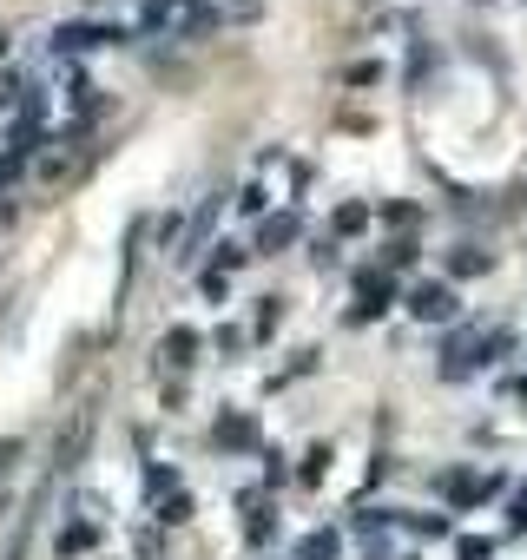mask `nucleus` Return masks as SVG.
<instances>
[{"instance_id": "nucleus-4", "label": "nucleus", "mask_w": 527, "mask_h": 560, "mask_svg": "<svg viewBox=\"0 0 527 560\" xmlns=\"http://www.w3.org/2000/svg\"><path fill=\"white\" fill-rule=\"evenodd\" d=\"M277 323H284V310H277V297H264V304H257V336H271Z\"/></svg>"}, {"instance_id": "nucleus-6", "label": "nucleus", "mask_w": 527, "mask_h": 560, "mask_svg": "<svg viewBox=\"0 0 527 560\" xmlns=\"http://www.w3.org/2000/svg\"><path fill=\"white\" fill-rule=\"evenodd\" d=\"M363 224H369L363 205H343V211H336V231H363Z\"/></svg>"}, {"instance_id": "nucleus-12", "label": "nucleus", "mask_w": 527, "mask_h": 560, "mask_svg": "<svg viewBox=\"0 0 527 560\" xmlns=\"http://www.w3.org/2000/svg\"><path fill=\"white\" fill-rule=\"evenodd\" d=\"M396 560H409V554H396Z\"/></svg>"}, {"instance_id": "nucleus-9", "label": "nucleus", "mask_w": 527, "mask_h": 560, "mask_svg": "<svg viewBox=\"0 0 527 560\" xmlns=\"http://www.w3.org/2000/svg\"><path fill=\"white\" fill-rule=\"evenodd\" d=\"M145 481H152V495H159V488H165V495H178V475H172V468H152Z\"/></svg>"}, {"instance_id": "nucleus-2", "label": "nucleus", "mask_w": 527, "mask_h": 560, "mask_svg": "<svg viewBox=\"0 0 527 560\" xmlns=\"http://www.w3.org/2000/svg\"><path fill=\"white\" fill-rule=\"evenodd\" d=\"M409 317L416 323H448L455 317V290L448 284H416L409 290Z\"/></svg>"}, {"instance_id": "nucleus-11", "label": "nucleus", "mask_w": 527, "mask_h": 560, "mask_svg": "<svg viewBox=\"0 0 527 560\" xmlns=\"http://www.w3.org/2000/svg\"><path fill=\"white\" fill-rule=\"evenodd\" d=\"M14 455H20V442H14V435H7V442H0V475L14 468Z\"/></svg>"}, {"instance_id": "nucleus-7", "label": "nucleus", "mask_w": 527, "mask_h": 560, "mask_svg": "<svg viewBox=\"0 0 527 560\" xmlns=\"http://www.w3.org/2000/svg\"><path fill=\"white\" fill-rule=\"evenodd\" d=\"M159 521H192V501H185V495H165V508H159Z\"/></svg>"}, {"instance_id": "nucleus-3", "label": "nucleus", "mask_w": 527, "mask_h": 560, "mask_svg": "<svg viewBox=\"0 0 527 560\" xmlns=\"http://www.w3.org/2000/svg\"><path fill=\"white\" fill-rule=\"evenodd\" d=\"M192 350H198V336H192V330H172V336H165V363L185 369V363H192Z\"/></svg>"}, {"instance_id": "nucleus-5", "label": "nucleus", "mask_w": 527, "mask_h": 560, "mask_svg": "<svg viewBox=\"0 0 527 560\" xmlns=\"http://www.w3.org/2000/svg\"><path fill=\"white\" fill-rule=\"evenodd\" d=\"M336 554V534H310L304 541V560H330Z\"/></svg>"}, {"instance_id": "nucleus-1", "label": "nucleus", "mask_w": 527, "mask_h": 560, "mask_svg": "<svg viewBox=\"0 0 527 560\" xmlns=\"http://www.w3.org/2000/svg\"><path fill=\"white\" fill-rule=\"evenodd\" d=\"M86 442H93V409H73L60 429V442H53V475H66V468H80Z\"/></svg>"}, {"instance_id": "nucleus-10", "label": "nucleus", "mask_w": 527, "mask_h": 560, "mask_svg": "<svg viewBox=\"0 0 527 560\" xmlns=\"http://www.w3.org/2000/svg\"><path fill=\"white\" fill-rule=\"evenodd\" d=\"M495 554V541H462V560H488Z\"/></svg>"}, {"instance_id": "nucleus-8", "label": "nucleus", "mask_w": 527, "mask_h": 560, "mask_svg": "<svg viewBox=\"0 0 527 560\" xmlns=\"http://www.w3.org/2000/svg\"><path fill=\"white\" fill-rule=\"evenodd\" d=\"M290 231H297V218H271L264 224V244H290Z\"/></svg>"}]
</instances>
